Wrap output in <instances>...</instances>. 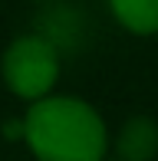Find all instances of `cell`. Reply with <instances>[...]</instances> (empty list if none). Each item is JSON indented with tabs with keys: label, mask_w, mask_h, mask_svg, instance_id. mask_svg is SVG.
<instances>
[{
	"label": "cell",
	"mask_w": 158,
	"mask_h": 161,
	"mask_svg": "<svg viewBox=\"0 0 158 161\" xmlns=\"http://www.w3.org/2000/svg\"><path fill=\"white\" fill-rule=\"evenodd\" d=\"M23 142L40 161H105L109 135L89 102L46 96L26 112Z\"/></svg>",
	"instance_id": "6da1fadb"
},
{
	"label": "cell",
	"mask_w": 158,
	"mask_h": 161,
	"mask_svg": "<svg viewBox=\"0 0 158 161\" xmlns=\"http://www.w3.org/2000/svg\"><path fill=\"white\" fill-rule=\"evenodd\" d=\"M3 82L17 99L40 102L53 92L56 76H59V56L56 46L43 36H20L3 53Z\"/></svg>",
	"instance_id": "7a4b0ae2"
},
{
	"label": "cell",
	"mask_w": 158,
	"mask_h": 161,
	"mask_svg": "<svg viewBox=\"0 0 158 161\" xmlns=\"http://www.w3.org/2000/svg\"><path fill=\"white\" fill-rule=\"evenodd\" d=\"M119 161H152L158 155V125L145 115L128 119L116 142Z\"/></svg>",
	"instance_id": "3957f363"
},
{
	"label": "cell",
	"mask_w": 158,
	"mask_h": 161,
	"mask_svg": "<svg viewBox=\"0 0 158 161\" xmlns=\"http://www.w3.org/2000/svg\"><path fill=\"white\" fill-rule=\"evenodd\" d=\"M109 10L135 36L158 33V0H109Z\"/></svg>",
	"instance_id": "277c9868"
},
{
	"label": "cell",
	"mask_w": 158,
	"mask_h": 161,
	"mask_svg": "<svg viewBox=\"0 0 158 161\" xmlns=\"http://www.w3.org/2000/svg\"><path fill=\"white\" fill-rule=\"evenodd\" d=\"M116 161H119V158H116Z\"/></svg>",
	"instance_id": "5b68a950"
}]
</instances>
